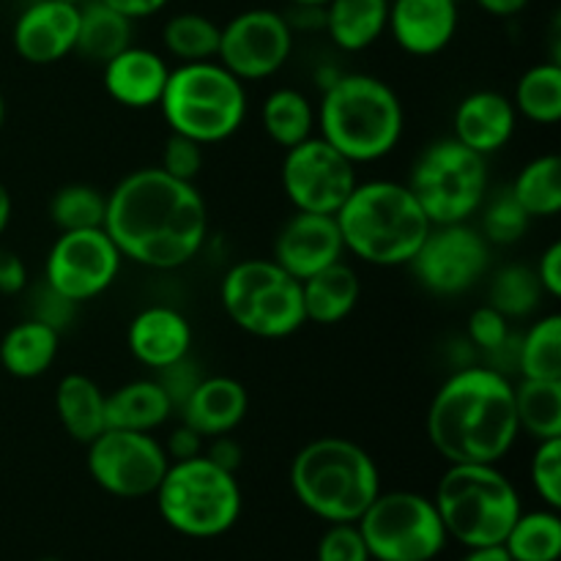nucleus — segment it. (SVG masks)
<instances>
[{
  "instance_id": "obj_1",
  "label": "nucleus",
  "mask_w": 561,
  "mask_h": 561,
  "mask_svg": "<svg viewBox=\"0 0 561 561\" xmlns=\"http://www.w3.org/2000/svg\"><path fill=\"white\" fill-rule=\"evenodd\" d=\"M104 230L126 261L170 272L195 261L206 244L208 206L195 181L142 168L107 192Z\"/></svg>"
},
{
  "instance_id": "obj_2",
  "label": "nucleus",
  "mask_w": 561,
  "mask_h": 561,
  "mask_svg": "<svg viewBox=\"0 0 561 561\" xmlns=\"http://www.w3.org/2000/svg\"><path fill=\"white\" fill-rule=\"evenodd\" d=\"M518 433L515 387L496 367L453 373L427 409V438L447 463H499Z\"/></svg>"
},
{
  "instance_id": "obj_3",
  "label": "nucleus",
  "mask_w": 561,
  "mask_h": 561,
  "mask_svg": "<svg viewBox=\"0 0 561 561\" xmlns=\"http://www.w3.org/2000/svg\"><path fill=\"white\" fill-rule=\"evenodd\" d=\"M334 219L345 252L381 268L409 266L433 228L409 184L387 179L356 184Z\"/></svg>"
},
{
  "instance_id": "obj_4",
  "label": "nucleus",
  "mask_w": 561,
  "mask_h": 561,
  "mask_svg": "<svg viewBox=\"0 0 561 561\" xmlns=\"http://www.w3.org/2000/svg\"><path fill=\"white\" fill-rule=\"evenodd\" d=\"M321 137L354 164H373L398 148L405 129L403 102L373 75H337L327 82L316 113Z\"/></svg>"
},
{
  "instance_id": "obj_5",
  "label": "nucleus",
  "mask_w": 561,
  "mask_h": 561,
  "mask_svg": "<svg viewBox=\"0 0 561 561\" xmlns=\"http://www.w3.org/2000/svg\"><path fill=\"white\" fill-rule=\"evenodd\" d=\"M288 480L301 507L327 524H356L381 493L373 455L340 436L305 444L290 460Z\"/></svg>"
},
{
  "instance_id": "obj_6",
  "label": "nucleus",
  "mask_w": 561,
  "mask_h": 561,
  "mask_svg": "<svg viewBox=\"0 0 561 561\" xmlns=\"http://www.w3.org/2000/svg\"><path fill=\"white\" fill-rule=\"evenodd\" d=\"M433 504L447 537L466 548L502 546L524 513L518 491L496 463H449Z\"/></svg>"
},
{
  "instance_id": "obj_7",
  "label": "nucleus",
  "mask_w": 561,
  "mask_h": 561,
  "mask_svg": "<svg viewBox=\"0 0 561 561\" xmlns=\"http://www.w3.org/2000/svg\"><path fill=\"white\" fill-rule=\"evenodd\" d=\"M170 131L201 146L225 142L247 118V88L219 60L179 64L170 69L159 99Z\"/></svg>"
},
{
  "instance_id": "obj_8",
  "label": "nucleus",
  "mask_w": 561,
  "mask_h": 561,
  "mask_svg": "<svg viewBox=\"0 0 561 561\" xmlns=\"http://www.w3.org/2000/svg\"><path fill=\"white\" fill-rule=\"evenodd\" d=\"M153 496L164 524L195 540L233 529L244 504L236 474L219 469L206 455L173 460Z\"/></svg>"
},
{
  "instance_id": "obj_9",
  "label": "nucleus",
  "mask_w": 561,
  "mask_h": 561,
  "mask_svg": "<svg viewBox=\"0 0 561 561\" xmlns=\"http://www.w3.org/2000/svg\"><path fill=\"white\" fill-rule=\"evenodd\" d=\"M219 301L241 332L261 340H283L307 323L301 283L272 257L239 261L225 272Z\"/></svg>"
},
{
  "instance_id": "obj_10",
  "label": "nucleus",
  "mask_w": 561,
  "mask_h": 561,
  "mask_svg": "<svg viewBox=\"0 0 561 561\" xmlns=\"http://www.w3.org/2000/svg\"><path fill=\"white\" fill-rule=\"evenodd\" d=\"M409 190L431 225L469 222L488 197V157L444 137L416 157Z\"/></svg>"
},
{
  "instance_id": "obj_11",
  "label": "nucleus",
  "mask_w": 561,
  "mask_h": 561,
  "mask_svg": "<svg viewBox=\"0 0 561 561\" xmlns=\"http://www.w3.org/2000/svg\"><path fill=\"white\" fill-rule=\"evenodd\" d=\"M356 526L373 561H433L449 540L433 499L414 491H381Z\"/></svg>"
},
{
  "instance_id": "obj_12",
  "label": "nucleus",
  "mask_w": 561,
  "mask_h": 561,
  "mask_svg": "<svg viewBox=\"0 0 561 561\" xmlns=\"http://www.w3.org/2000/svg\"><path fill=\"white\" fill-rule=\"evenodd\" d=\"M85 447L91 480L118 499L153 496L170 466L164 444L151 433L107 427Z\"/></svg>"
},
{
  "instance_id": "obj_13",
  "label": "nucleus",
  "mask_w": 561,
  "mask_h": 561,
  "mask_svg": "<svg viewBox=\"0 0 561 561\" xmlns=\"http://www.w3.org/2000/svg\"><path fill=\"white\" fill-rule=\"evenodd\" d=\"M491 266V244L469 222L433 225L409 268L433 296H460Z\"/></svg>"
},
{
  "instance_id": "obj_14",
  "label": "nucleus",
  "mask_w": 561,
  "mask_h": 561,
  "mask_svg": "<svg viewBox=\"0 0 561 561\" xmlns=\"http://www.w3.org/2000/svg\"><path fill=\"white\" fill-rule=\"evenodd\" d=\"M279 181L290 206L310 214H337L359 184L356 164L329 146L321 135L307 137L285 151Z\"/></svg>"
},
{
  "instance_id": "obj_15",
  "label": "nucleus",
  "mask_w": 561,
  "mask_h": 561,
  "mask_svg": "<svg viewBox=\"0 0 561 561\" xmlns=\"http://www.w3.org/2000/svg\"><path fill=\"white\" fill-rule=\"evenodd\" d=\"M124 255L104 228L69 230L55 239L44 263V283L75 305L102 296L115 283Z\"/></svg>"
},
{
  "instance_id": "obj_16",
  "label": "nucleus",
  "mask_w": 561,
  "mask_h": 561,
  "mask_svg": "<svg viewBox=\"0 0 561 561\" xmlns=\"http://www.w3.org/2000/svg\"><path fill=\"white\" fill-rule=\"evenodd\" d=\"M294 27L274 9H247L219 31L217 60L241 82L266 80L288 64Z\"/></svg>"
},
{
  "instance_id": "obj_17",
  "label": "nucleus",
  "mask_w": 561,
  "mask_h": 561,
  "mask_svg": "<svg viewBox=\"0 0 561 561\" xmlns=\"http://www.w3.org/2000/svg\"><path fill=\"white\" fill-rule=\"evenodd\" d=\"M80 5L69 0H33L11 31L16 55L31 66H53L75 55Z\"/></svg>"
},
{
  "instance_id": "obj_18",
  "label": "nucleus",
  "mask_w": 561,
  "mask_h": 561,
  "mask_svg": "<svg viewBox=\"0 0 561 561\" xmlns=\"http://www.w3.org/2000/svg\"><path fill=\"white\" fill-rule=\"evenodd\" d=\"M345 247L334 214L296 211L274 239V257L290 277H312L321 268L343 261Z\"/></svg>"
},
{
  "instance_id": "obj_19",
  "label": "nucleus",
  "mask_w": 561,
  "mask_h": 561,
  "mask_svg": "<svg viewBox=\"0 0 561 561\" xmlns=\"http://www.w3.org/2000/svg\"><path fill=\"white\" fill-rule=\"evenodd\" d=\"M458 0H389L387 31L403 53L431 58L444 53L458 33Z\"/></svg>"
},
{
  "instance_id": "obj_20",
  "label": "nucleus",
  "mask_w": 561,
  "mask_h": 561,
  "mask_svg": "<svg viewBox=\"0 0 561 561\" xmlns=\"http://www.w3.org/2000/svg\"><path fill=\"white\" fill-rule=\"evenodd\" d=\"M455 140L471 151L491 157L499 153L518 129V113L513 99L496 91H474L460 99L453 115Z\"/></svg>"
},
{
  "instance_id": "obj_21",
  "label": "nucleus",
  "mask_w": 561,
  "mask_h": 561,
  "mask_svg": "<svg viewBox=\"0 0 561 561\" xmlns=\"http://www.w3.org/2000/svg\"><path fill=\"white\" fill-rule=\"evenodd\" d=\"M104 91L113 102L126 110L159 107L164 85H168L170 66L159 53L148 47H126L113 60L102 66Z\"/></svg>"
},
{
  "instance_id": "obj_22",
  "label": "nucleus",
  "mask_w": 561,
  "mask_h": 561,
  "mask_svg": "<svg viewBox=\"0 0 561 561\" xmlns=\"http://www.w3.org/2000/svg\"><path fill=\"white\" fill-rule=\"evenodd\" d=\"M126 343L140 365L151 367V370H164L190 356L192 327L173 307L153 305L131 318Z\"/></svg>"
},
{
  "instance_id": "obj_23",
  "label": "nucleus",
  "mask_w": 561,
  "mask_h": 561,
  "mask_svg": "<svg viewBox=\"0 0 561 561\" xmlns=\"http://www.w3.org/2000/svg\"><path fill=\"white\" fill-rule=\"evenodd\" d=\"M181 420L203 438L233 433L250 411V394L230 376L201 378L181 405Z\"/></svg>"
},
{
  "instance_id": "obj_24",
  "label": "nucleus",
  "mask_w": 561,
  "mask_h": 561,
  "mask_svg": "<svg viewBox=\"0 0 561 561\" xmlns=\"http://www.w3.org/2000/svg\"><path fill=\"white\" fill-rule=\"evenodd\" d=\"M362 283L359 274L348 263L337 261L321 268L312 277L301 279V299H305V318L321 327L343 323L359 305Z\"/></svg>"
},
{
  "instance_id": "obj_25",
  "label": "nucleus",
  "mask_w": 561,
  "mask_h": 561,
  "mask_svg": "<svg viewBox=\"0 0 561 561\" xmlns=\"http://www.w3.org/2000/svg\"><path fill=\"white\" fill-rule=\"evenodd\" d=\"M55 411L71 442L91 444L107 431V394L93 378L69 373L55 389Z\"/></svg>"
},
{
  "instance_id": "obj_26",
  "label": "nucleus",
  "mask_w": 561,
  "mask_h": 561,
  "mask_svg": "<svg viewBox=\"0 0 561 561\" xmlns=\"http://www.w3.org/2000/svg\"><path fill=\"white\" fill-rule=\"evenodd\" d=\"M389 0H329L323 5V27L334 47L362 53L387 33Z\"/></svg>"
},
{
  "instance_id": "obj_27",
  "label": "nucleus",
  "mask_w": 561,
  "mask_h": 561,
  "mask_svg": "<svg viewBox=\"0 0 561 561\" xmlns=\"http://www.w3.org/2000/svg\"><path fill=\"white\" fill-rule=\"evenodd\" d=\"M173 411L157 378H137L107 394V427L153 433L173 416Z\"/></svg>"
},
{
  "instance_id": "obj_28",
  "label": "nucleus",
  "mask_w": 561,
  "mask_h": 561,
  "mask_svg": "<svg viewBox=\"0 0 561 561\" xmlns=\"http://www.w3.org/2000/svg\"><path fill=\"white\" fill-rule=\"evenodd\" d=\"M58 348V329L38 321V318H31V321L16 323L3 334V340H0V365L9 376L27 381V378L44 376L53 367Z\"/></svg>"
},
{
  "instance_id": "obj_29",
  "label": "nucleus",
  "mask_w": 561,
  "mask_h": 561,
  "mask_svg": "<svg viewBox=\"0 0 561 561\" xmlns=\"http://www.w3.org/2000/svg\"><path fill=\"white\" fill-rule=\"evenodd\" d=\"M126 47H131V20L110 9L102 0L80 3V27H77L75 44V53L80 58L104 66Z\"/></svg>"
},
{
  "instance_id": "obj_30",
  "label": "nucleus",
  "mask_w": 561,
  "mask_h": 561,
  "mask_svg": "<svg viewBox=\"0 0 561 561\" xmlns=\"http://www.w3.org/2000/svg\"><path fill=\"white\" fill-rule=\"evenodd\" d=\"M261 124L268 140L279 148H294L312 137L316 129V107L296 88H277L266 96L261 107Z\"/></svg>"
},
{
  "instance_id": "obj_31",
  "label": "nucleus",
  "mask_w": 561,
  "mask_h": 561,
  "mask_svg": "<svg viewBox=\"0 0 561 561\" xmlns=\"http://www.w3.org/2000/svg\"><path fill=\"white\" fill-rule=\"evenodd\" d=\"M518 427L535 442L561 438V381L520 378L515 387Z\"/></svg>"
},
{
  "instance_id": "obj_32",
  "label": "nucleus",
  "mask_w": 561,
  "mask_h": 561,
  "mask_svg": "<svg viewBox=\"0 0 561 561\" xmlns=\"http://www.w3.org/2000/svg\"><path fill=\"white\" fill-rule=\"evenodd\" d=\"M219 31L222 25L201 11H181L173 14L162 27V47L179 64H201L217 60Z\"/></svg>"
},
{
  "instance_id": "obj_33",
  "label": "nucleus",
  "mask_w": 561,
  "mask_h": 561,
  "mask_svg": "<svg viewBox=\"0 0 561 561\" xmlns=\"http://www.w3.org/2000/svg\"><path fill=\"white\" fill-rule=\"evenodd\" d=\"M502 546L513 561H557L561 557L559 513L557 510L520 513Z\"/></svg>"
},
{
  "instance_id": "obj_34",
  "label": "nucleus",
  "mask_w": 561,
  "mask_h": 561,
  "mask_svg": "<svg viewBox=\"0 0 561 561\" xmlns=\"http://www.w3.org/2000/svg\"><path fill=\"white\" fill-rule=\"evenodd\" d=\"M510 190L531 219L557 217L561 211V159L557 153L531 159Z\"/></svg>"
},
{
  "instance_id": "obj_35",
  "label": "nucleus",
  "mask_w": 561,
  "mask_h": 561,
  "mask_svg": "<svg viewBox=\"0 0 561 561\" xmlns=\"http://www.w3.org/2000/svg\"><path fill=\"white\" fill-rule=\"evenodd\" d=\"M515 113L531 124L553 126L561 118V66L537 64L515 85Z\"/></svg>"
},
{
  "instance_id": "obj_36",
  "label": "nucleus",
  "mask_w": 561,
  "mask_h": 561,
  "mask_svg": "<svg viewBox=\"0 0 561 561\" xmlns=\"http://www.w3.org/2000/svg\"><path fill=\"white\" fill-rule=\"evenodd\" d=\"M520 378L561 381V316L540 318L518 345Z\"/></svg>"
},
{
  "instance_id": "obj_37",
  "label": "nucleus",
  "mask_w": 561,
  "mask_h": 561,
  "mask_svg": "<svg viewBox=\"0 0 561 561\" xmlns=\"http://www.w3.org/2000/svg\"><path fill=\"white\" fill-rule=\"evenodd\" d=\"M104 217H107V195L91 184L60 186L49 197V222L60 233L104 228Z\"/></svg>"
},
{
  "instance_id": "obj_38",
  "label": "nucleus",
  "mask_w": 561,
  "mask_h": 561,
  "mask_svg": "<svg viewBox=\"0 0 561 561\" xmlns=\"http://www.w3.org/2000/svg\"><path fill=\"white\" fill-rule=\"evenodd\" d=\"M542 285L535 268L524 263L499 268L491 283V307H496L504 318H526L537 310L542 299Z\"/></svg>"
},
{
  "instance_id": "obj_39",
  "label": "nucleus",
  "mask_w": 561,
  "mask_h": 561,
  "mask_svg": "<svg viewBox=\"0 0 561 561\" xmlns=\"http://www.w3.org/2000/svg\"><path fill=\"white\" fill-rule=\"evenodd\" d=\"M482 230L488 244L496 247H510L515 241L524 239V233L529 230L531 217L524 211L518 201H515L513 190H502L496 197H491L488 203H482Z\"/></svg>"
},
{
  "instance_id": "obj_40",
  "label": "nucleus",
  "mask_w": 561,
  "mask_h": 561,
  "mask_svg": "<svg viewBox=\"0 0 561 561\" xmlns=\"http://www.w3.org/2000/svg\"><path fill=\"white\" fill-rule=\"evenodd\" d=\"M531 488L546 502L548 510L561 507V438L537 442L529 463Z\"/></svg>"
},
{
  "instance_id": "obj_41",
  "label": "nucleus",
  "mask_w": 561,
  "mask_h": 561,
  "mask_svg": "<svg viewBox=\"0 0 561 561\" xmlns=\"http://www.w3.org/2000/svg\"><path fill=\"white\" fill-rule=\"evenodd\" d=\"M318 561H373L356 524H329L318 542Z\"/></svg>"
},
{
  "instance_id": "obj_42",
  "label": "nucleus",
  "mask_w": 561,
  "mask_h": 561,
  "mask_svg": "<svg viewBox=\"0 0 561 561\" xmlns=\"http://www.w3.org/2000/svg\"><path fill=\"white\" fill-rule=\"evenodd\" d=\"M469 340L480 351L499 354L510 343V318H504L496 307H477L469 316Z\"/></svg>"
},
{
  "instance_id": "obj_43",
  "label": "nucleus",
  "mask_w": 561,
  "mask_h": 561,
  "mask_svg": "<svg viewBox=\"0 0 561 561\" xmlns=\"http://www.w3.org/2000/svg\"><path fill=\"white\" fill-rule=\"evenodd\" d=\"M159 168L181 181H195L203 170V146L190 140V137L170 131L162 151V164H159Z\"/></svg>"
},
{
  "instance_id": "obj_44",
  "label": "nucleus",
  "mask_w": 561,
  "mask_h": 561,
  "mask_svg": "<svg viewBox=\"0 0 561 561\" xmlns=\"http://www.w3.org/2000/svg\"><path fill=\"white\" fill-rule=\"evenodd\" d=\"M190 356L181 362H175V365L164 367V370H157L159 378L157 381L162 383L164 392H168L170 403H173V409L179 411L181 405H184V400L190 398V392L195 389V383L201 381V376H197L195 370H190Z\"/></svg>"
},
{
  "instance_id": "obj_45",
  "label": "nucleus",
  "mask_w": 561,
  "mask_h": 561,
  "mask_svg": "<svg viewBox=\"0 0 561 561\" xmlns=\"http://www.w3.org/2000/svg\"><path fill=\"white\" fill-rule=\"evenodd\" d=\"M75 301H69L66 296L55 294L53 288H49L47 283L42 285V299H38L36 305V318L38 321L49 323L53 329H64L66 323L71 321V316H75Z\"/></svg>"
},
{
  "instance_id": "obj_46",
  "label": "nucleus",
  "mask_w": 561,
  "mask_h": 561,
  "mask_svg": "<svg viewBox=\"0 0 561 561\" xmlns=\"http://www.w3.org/2000/svg\"><path fill=\"white\" fill-rule=\"evenodd\" d=\"M27 285V266L14 250L0 244V294L16 296Z\"/></svg>"
},
{
  "instance_id": "obj_47",
  "label": "nucleus",
  "mask_w": 561,
  "mask_h": 561,
  "mask_svg": "<svg viewBox=\"0 0 561 561\" xmlns=\"http://www.w3.org/2000/svg\"><path fill=\"white\" fill-rule=\"evenodd\" d=\"M203 455H206L211 463H217L219 469L230 471V474H236L241 466V460H244V453H241V444L236 442L230 433H225V436H214V438H206V447H203Z\"/></svg>"
},
{
  "instance_id": "obj_48",
  "label": "nucleus",
  "mask_w": 561,
  "mask_h": 561,
  "mask_svg": "<svg viewBox=\"0 0 561 561\" xmlns=\"http://www.w3.org/2000/svg\"><path fill=\"white\" fill-rule=\"evenodd\" d=\"M535 272L542 285V294H546L548 299H559L561 296V241L548 244V250L542 252Z\"/></svg>"
},
{
  "instance_id": "obj_49",
  "label": "nucleus",
  "mask_w": 561,
  "mask_h": 561,
  "mask_svg": "<svg viewBox=\"0 0 561 561\" xmlns=\"http://www.w3.org/2000/svg\"><path fill=\"white\" fill-rule=\"evenodd\" d=\"M203 447H206V438H203L201 433L192 431L190 425H181L168 436L164 453H168L170 463H173V460L197 458V455H203Z\"/></svg>"
},
{
  "instance_id": "obj_50",
  "label": "nucleus",
  "mask_w": 561,
  "mask_h": 561,
  "mask_svg": "<svg viewBox=\"0 0 561 561\" xmlns=\"http://www.w3.org/2000/svg\"><path fill=\"white\" fill-rule=\"evenodd\" d=\"M110 9H115L118 14H124L126 20H146V16L159 14L170 0H102Z\"/></svg>"
},
{
  "instance_id": "obj_51",
  "label": "nucleus",
  "mask_w": 561,
  "mask_h": 561,
  "mask_svg": "<svg viewBox=\"0 0 561 561\" xmlns=\"http://www.w3.org/2000/svg\"><path fill=\"white\" fill-rule=\"evenodd\" d=\"M474 3L491 16H515L529 5V0H474Z\"/></svg>"
},
{
  "instance_id": "obj_52",
  "label": "nucleus",
  "mask_w": 561,
  "mask_h": 561,
  "mask_svg": "<svg viewBox=\"0 0 561 561\" xmlns=\"http://www.w3.org/2000/svg\"><path fill=\"white\" fill-rule=\"evenodd\" d=\"M460 561H513L510 553L504 551V546H482V548H469Z\"/></svg>"
},
{
  "instance_id": "obj_53",
  "label": "nucleus",
  "mask_w": 561,
  "mask_h": 561,
  "mask_svg": "<svg viewBox=\"0 0 561 561\" xmlns=\"http://www.w3.org/2000/svg\"><path fill=\"white\" fill-rule=\"evenodd\" d=\"M11 217H14V201H11V192L5 190V184L0 181V236L9 230Z\"/></svg>"
},
{
  "instance_id": "obj_54",
  "label": "nucleus",
  "mask_w": 561,
  "mask_h": 561,
  "mask_svg": "<svg viewBox=\"0 0 561 561\" xmlns=\"http://www.w3.org/2000/svg\"><path fill=\"white\" fill-rule=\"evenodd\" d=\"M288 3H294V5H316V9H323V5H327L329 0H288Z\"/></svg>"
},
{
  "instance_id": "obj_55",
  "label": "nucleus",
  "mask_w": 561,
  "mask_h": 561,
  "mask_svg": "<svg viewBox=\"0 0 561 561\" xmlns=\"http://www.w3.org/2000/svg\"><path fill=\"white\" fill-rule=\"evenodd\" d=\"M5 124V99H3V91H0V129H3Z\"/></svg>"
},
{
  "instance_id": "obj_56",
  "label": "nucleus",
  "mask_w": 561,
  "mask_h": 561,
  "mask_svg": "<svg viewBox=\"0 0 561 561\" xmlns=\"http://www.w3.org/2000/svg\"><path fill=\"white\" fill-rule=\"evenodd\" d=\"M69 3H77V5H80V3H85V0H69Z\"/></svg>"
},
{
  "instance_id": "obj_57",
  "label": "nucleus",
  "mask_w": 561,
  "mask_h": 561,
  "mask_svg": "<svg viewBox=\"0 0 561 561\" xmlns=\"http://www.w3.org/2000/svg\"><path fill=\"white\" fill-rule=\"evenodd\" d=\"M44 561H55V559H44Z\"/></svg>"
}]
</instances>
